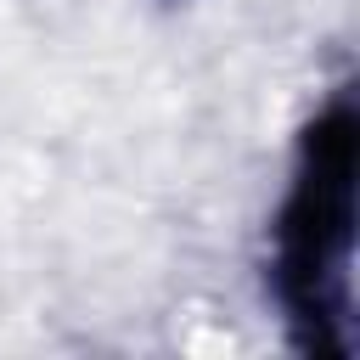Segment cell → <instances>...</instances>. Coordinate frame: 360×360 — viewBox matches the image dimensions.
Segmentation results:
<instances>
[{
	"instance_id": "1",
	"label": "cell",
	"mask_w": 360,
	"mask_h": 360,
	"mask_svg": "<svg viewBox=\"0 0 360 360\" xmlns=\"http://www.w3.org/2000/svg\"><path fill=\"white\" fill-rule=\"evenodd\" d=\"M360 253V96L326 84L292 124L281 186L264 214L259 287L281 343L304 360H354Z\"/></svg>"
},
{
	"instance_id": "2",
	"label": "cell",
	"mask_w": 360,
	"mask_h": 360,
	"mask_svg": "<svg viewBox=\"0 0 360 360\" xmlns=\"http://www.w3.org/2000/svg\"><path fill=\"white\" fill-rule=\"evenodd\" d=\"M158 6H186V0H158Z\"/></svg>"
}]
</instances>
